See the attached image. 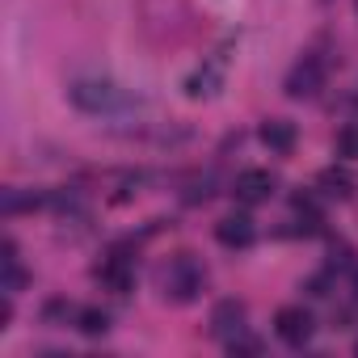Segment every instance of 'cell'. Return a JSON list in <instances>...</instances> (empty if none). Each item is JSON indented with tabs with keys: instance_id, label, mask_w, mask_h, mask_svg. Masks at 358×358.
Here are the masks:
<instances>
[{
	"instance_id": "obj_1",
	"label": "cell",
	"mask_w": 358,
	"mask_h": 358,
	"mask_svg": "<svg viewBox=\"0 0 358 358\" xmlns=\"http://www.w3.org/2000/svg\"><path fill=\"white\" fill-rule=\"evenodd\" d=\"M203 282H207V270L194 262V253L173 257V262H169V270L160 274V287H164V295H169V299H177V303H190V299H199Z\"/></svg>"
},
{
	"instance_id": "obj_2",
	"label": "cell",
	"mask_w": 358,
	"mask_h": 358,
	"mask_svg": "<svg viewBox=\"0 0 358 358\" xmlns=\"http://www.w3.org/2000/svg\"><path fill=\"white\" fill-rule=\"evenodd\" d=\"M274 333H278L287 345H308L312 333H316V316H312L308 308H299V303L278 308V316H274Z\"/></svg>"
},
{
	"instance_id": "obj_3",
	"label": "cell",
	"mask_w": 358,
	"mask_h": 358,
	"mask_svg": "<svg viewBox=\"0 0 358 358\" xmlns=\"http://www.w3.org/2000/svg\"><path fill=\"white\" fill-rule=\"evenodd\" d=\"M72 101L89 114H101V110H114L118 106V89L110 80H76L72 85Z\"/></svg>"
},
{
	"instance_id": "obj_4",
	"label": "cell",
	"mask_w": 358,
	"mask_h": 358,
	"mask_svg": "<svg viewBox=\"0 0 358 358\" xmlns=\"http://www.w3.org/2000/svg\"><path fill=\"white\" fill-rule=\"evenodd\" d=\"M274 173H266V169H245L241 177H236V199L245 203V207H257V203H270V194H274Z\"/></svg>"
},
{
	"instance_id": "obj_5",
	"label": "cell",
	"mask_w": 358,
	"mask_h": 358,
	"mask_svg": "<svg viewBox=\"0 0 358 358\" xmlns=\"http://www.w3.org/2000/svg\"><path fill=\"white\" fill-rule=\"evenodd\" d=\"M320 85H324V64H320L316 55H308V59H299V64L291 68V76H287V97H312Z\"/></svg>"
},
{
	"instance_id": "obj_6",
	"label": "cell",
	"mask_w": 358,
	"mask_h": 358,
	"mask_svg": "<svg viewBox=\"0 0 358 358\" xmlns=\"http://www.w3.org/2000/svg\"><path fill=\"white\" fill-rule=\"evenodd\" d=\"M215 236H220L224 249H249V245L257 241V228H253L249 215H224V220L215 224Z\"/></svg>"
},
{
	"instance_id": "obj_7",
	"label": "cell",
	"mask_w": 358,
	"mask_h": 358,
	"mask_svg": "<svg viewBox=\"0 0 358 358\" xmlns=\"http://www.w3.org/2000/svg\"><path fill=\"white\" fill-rule=\"evenodd\" d=\"M241 329H245V303H236V299H220V303L211 308V333L224 337V341H232Z\"/></svg>"
},
{
	"instance_id": "obj_8",
	"label": "cell",
	"mask_w": 358,
	"mask_h": 358,
	"mask_svg": "<svg viewBox=\"0 0 358 358\" xmlns=\"http://www.w3.org/2000/svg\"><path fill=\"white\" fill-rule=\"evenodd\" d=\"M262 143H266L270 152L287 156V152L295 148V122H287V118H270V122H262Z\"/></svg>"
},
{
	"instance_id": "obj_9",
	"label": "cell",
	"mask_w": 358,
	"mask_h": 358,
	"mask_svg": "<svg viewBox=\"0 0 358 358\" xmlns=\"http://www.w3.org/2000/svg\"><path fill=\"white\" fill-rule=\"evenodd\" d=\"M101 282H106L110 291H118V295H127V287H131V266H127L122 257H110V262L101 266Z\"/></svg>"
},
{
	"instance_id": "obj_10",
	"label": "cell",
	"mask_w": 358,
	"mask_h": 358,
	"mask_svg": "<svg viewBox=\"0 0 358 358\" xmlns=\"http://www.w3.org/2000/svg\"><path fill=\"white\" fill-rule=\"evenodd\" d=\"M320 194L324 199H345L350 194V173L345 169H324L320 173Z\"/></svg>"
},
{
	"instance_id": "obj_11",
	"label": "cell",
	"mask_w": 358,
	"mask_h": 358,
	"mask_svg": "<svg viewBox=\"0 0 358 358\" xmlns=\"http://www.w3.org/2000/svg\"><path fill=\"white\" fill-rule=\"evenodd\" d=\"M76 329H80L85 337H101V333L110 329V316H106L101 308H80V312H76Z\"/></svg>"
},
{
	"instance_id": "obj_12",
	"label": "cell",
	"mask_w": 358,
	"mask_h": 358,
	"mask_svg": "<svg viewBox=\"0 0 358 358\" xmlns=\"http://www.w3.org/2000/svg\"><path fill=\"white\" fill-rule=\"evenodd\" d=\"M337 156L358 160V122H350V127H341V131H337Z\"/></svg>"
},
{
	"instance_id": "obj_13",
	"label": "cell",
	"mask_w": 358,
	"mask_h": 358,
	"mask_svg": "<svg viewBox=\"0 0 358 358\" xmlns=\"http://www.w3.org/2000/svg\"><path fill=\"white\" fill-rule=\"evenodd\" d=\"M228 350H232V354H262V341H257V337H249V333L241 329V333L228 341Z\"/></svg>"
},
{
	"instance_id": "obj_14",
	"label": "cell",
	"mask_w": 358,
	"mask_h": 358,
	"mask_svg": "<svg viewBox=\"0 0 358 358\" xmlns=\"http://www.w3.org/2000/svg\"><path fill=\"white\" fill-rule=\"evenodd\" d=\"M34 203H38V199H26V194H17V190H9V194H5V211H9V215H13V211H22V207H34Z\"/></svg>"
},
{
	"instance_id": "obj_15",
	"label": "cell",
	"mask_w": 358,
	"mask_h": 358,
	"mask_svg": "<svg viewBox=\"0 0 358 358\" xmlns=\"http://www.w3.org/2000/svg\"><path fill=\"white\" fill-rule=\"evenodd\" d=\"M354 295H358V270H354Z\"/></svg>"
}]
</instances>
